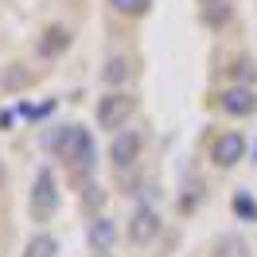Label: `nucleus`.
<instances>
[{
	"instance_id": "nucleus-6",
	"label": "nucleus",
	"mask_w": 257,
	"mask_h": 257,
	"mask_svg": "<svg viewBox=\"0 0 257 257\" xmlns=\"http://www.w3.org/2000/svg\"><path fill=\"white\" fill-rule=\"evenodd\" d=\"M241 156H245V137L241 133H222L214 141V164L218 168H234Z\"/></svg>"
},
{
	"instance_id": "nucleus-4",
	"label": "nucleus",
	"mask_w": 257,
	"mask_h": 257,
	"mask_svg": "<svg viewBox=\"0 0 257 257\" xmlns=\"http://www.w3.org/2000/svg\"><path fill=\"white\" fill-rule=\"evenodd\" d=\"M137 156H141V137H137V133H128V128H121V133L113 137V145H109L113 168H133Z\"/></svg>"
},
{
	"instance_id": "nucleus-1",
	"label": "nucleus",
	"mask_w": 257,
	"mask_h": 257,
	"mask_svg": "<svg viewBox=\"0 0 257 257\" xmlns=\"http://www.w3.org/2000/svg\"><path fill=\"white\" fill-rule=\"evenodd\" d=\"M51 145H55V152L66 156L70 164H82V168H90V164H94V141H90V133L78 128V125L59 128V137H55Z\"/></svg>"
},
{
	"instance_id": "nucleus-12",
	"label": "nucleus",
	"mask_w": 257,
	"mask_h": 257,
	"mask_svg": "<svg viewBox=\"0 0 257 257\" xmlns=\"http://www.w3.org/2000/svg\"><path fill=\"white\" fill-rule=\"evenodd\" d=\"M105 82H109V86L125 82V59H113V63L105 66Z\"/></svg>"
},
{
	"instance_id": "nucleus-7",
	"label": "nucleus",
	"mask_w": 257,
	"mask_h": 257,
	"mask_svg": "<svg viewBox=\"0 0 257 257\" xmlns=\"http://www.w3.org/2000/svg\"><path fill=\"white\" fill-rule=\"evenodd\" d=\"M222 109L226 113H234V117H249V113L257 109V97L249 86H230L222 94Z\"/></svg>"
},
{
	"instance_id": "nucleus-3",
	"label": "nucleus",
	"mask_w": 257,
	"mask_h": 257,
	"mask_svg": "<svg viewBox=\"0 0 257 257\" xmlns=\"http://www.w3.org/2000/svg\"><path fill=\"white\" fill-rule=\"evenodd\" d=\"M59 207V191H55V176H51L47 168L35 176V187H32V218L35 222H47L51 214Z\"/></svg>"
},
{
	"instance_id": "nucleus-9",
	"label": "nucleus",
	"mask_w": 257,
	"mask_h": 257,
	"mask_svg": "<svg viewBox=\"0 0 257 257\" xmlns=\"http://www.w3.org/2000/svg\"><path fill=\"white\" fill-rule=\"evenodd\" d=\"M55 253H59L55 238H51V234H39V238L28 241V253H24V257H55Z\"/></svg>"
},
{
	"instance_id": "nucleus-2",
	"label": "nucleus",
	"mask_w": 257,
	"mask_h": 257,
	"mask_svg": "<svg viewBox=\"0 0 257 257\" xmlns=\"http://www.w3.org/2000/svg\"><path fill=\"white\" fill-rule=\"evenodd\" d=\"M133 113H137V97L133 94H109L97 105V121H101V128L113 133V128H125Z\"/></svg>"
},
{
	"instance_id": "nucleus-14",
	"label": "nucleus",
	"mask_w": 257,
	"mask_h": 257,
	"mask_svg": "<svg viewBox=\"0 0 257 257\" xmlns=\"http://www.w3.org/2000/svg\"><path fill=\"white\" fill-rule=\"evenodd\" d=\"M234 210H241V214H249V218L257 214V210H253V203H249L245 195H238V199H234Z\"/></svg>"
},
{
	"instance_id": "nucleus-11",
	"label": "nucleus",
	"mask_w": 257,
	"mask_h": 257,
	"mask_svg": "<svg viewBox=\"0 0 257 257\" xmlns=\"http://www.w3.org/2000/svg\"><path fill=\"white\" fill-rule=\"evenodd\" d=\"M109 4L117 8V12H121V16H145L152 0H109Z\"/></svg>"
},
{
	"instance_id": "nucleus-15",
	"label": "nucleus",
	"mask_w": 257,
	"mask_h": 257,
	"mask_svg": "<svg viewBox=\"0 0 257 257\" xmlns=\"http://www.w3.org/2000/svg\"><path fill=\"white\" fill-rule=\"evenodd\" d=\"M0 183H4V168H0Z\"/></svg>"
},
{
	"instance_id": "nucleus-10",
	"label": "nucleus",
	"mask_w": 257,
	"mask_h": 257,
	"mask_svg": "<svg viewBox=\"0 0 257 257\" xmlns=\"http://www.w3.org/2000/svg\"><path fill=\"white\" fill-rule=\"evenodd\" d=\"M66 43H70V35H66V28H51L47 32V39H43V55H59V51L66 47Z\"/></svg>"
},
{
	"instance_id": "nucleus-8",
	"label": "nucleus",
	"mask_w": 257,
	"mask_h": 257,
	"mask_svg": "<svg viewBox=\"0 0 257 257\" xmlns=\"http://www.w3.org/2000/svg\"><path fill=\"white\" fill-rule=\"evenodd\" d=\"M113 241H117L113 222L109 218H94V222H90V245H94L97 253H105V249H113Z\"/></svg>"
},
{
	"instance_id": "nucleus-13",
	"label": "nucleus",
	"mask_w": 257,
	"mask_h": 257,
	"mask_svg": "<svg viewBox=\"0 0 257 257\" xmlns=\"http://www.w3.org/2000/svg\"><path fill=\"white\" fill-rule=\"evenodd\" d=\"M218 257H245V241H234V238L222 241V253Z\"/></svg>"
},
{
	"instance_id": "nucleus-5",
	"label": "nucleus",
	"mask_w": 257,
	"mask_h": 257,
	"mask_svg": "<svg viewBox=\"0 0 257 257\" xmlns=\"http://www.w3.org/2000/svg\"><path fill=\"white\" fill-rule=\"evenodd\" d=\"M156 234H160V214L152 207H141L133 214V222H128V238L137 245H148V241H156Z\"/></svg>"
}]
</instances>
